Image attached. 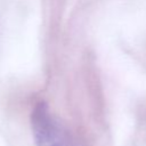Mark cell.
<instances>
[{"mask_svg":"<svg viewBox=\"0 0 146 146\" xmlns=\"http://www.w3.org/2000/svg\"><path fill=\"white\" fill-rule=\"evenodd\" d=\"M31 122L36 146H74L66 129L44 103L34 106Z\"/></svg>","mask_w":146,"mask_h":146,"instance_id":"cell-1","label":"cell"}]
</instances>
